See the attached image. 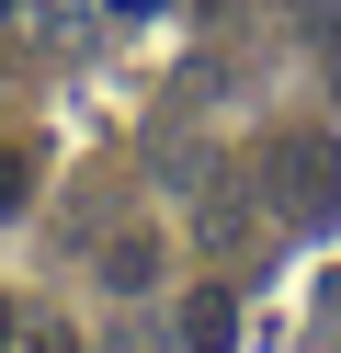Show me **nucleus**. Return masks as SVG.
<instances>
[{
  "instance_id": "obj_1",
  "label": "nucleus",
  "mask_w": 341,
  "mask_h": 353,
  "mask_svg": "<svg viewBox=\"0 0 341 353\" xmlns=\"http://www.w3.org/2000/svg\"><path fill=\"white\" fill-rule=\"evenodd\" d=\"M262 194L285 228H330L341 216V137H262Z\"/></svg>"
},
{
  "instance_id": "obj_2",
  "label": "nucleus",
  "mask_w": 341,
  "mask_h": 353,
  "mask_svg": "<svg viewBox=\"0 0 341 353\" xmlns=\"http://www.w3.org/2000/svg\"><path fill=\"white\" fill-rule=\"evenodd\" d=\"M182 342H194V353H239V307H227V285H205V296L182 307Z\"/></svg>"
},
{
  "instance_id": "obj_3",
  "label": "nucleus",
  "mask_w": 341,
  "mask_h": 353,
  "mask_svg": "<svg viewBox=\"0 0 341 353\" xmlns=\"http://www.w3.org/2000/svg\"><path fill=\"white\" fill-rule=\"evenodd\" d=\"M23 194H34V148H0V216H23Z\"/></svg>"
},
{
  "instance_id": "obj_4",
  "label": "nucleus",
  "mask_w": 341,
  "mask_h": 353,
  "mask_svg": "<svg viewBox=\"0 0 341 353\" xmlns=\"http://www.w3.org/2000/svg\"><path fill=\"white\" fill-rule=\"evenodd\" d=\"M23 330H34V319H23V307H0V353H23Z\"/></svg>"
},
{
  "instance_id": "obj_5",
  "label": "nucleus",
  "mask_w": 341,
  "mask_h": 353,
  "mask_svg": "<svg viewBox=\"0 0 341 353\" xmlns=\"http://www.w3.org/2000/svg\"><path fill=\"white\" fill-rule=\"evenodd\" d=\"M318 330H330V353H341V285H330V307H318Z\"/></svg>"
},
{
  "instance_id": "obj_6",
  "label": "nucleus",
  "mask_w": 341,
  "mask_h": 353,
  "mask_svg": "<svg viewBox=\"0 0 341 353\" xmlns=\"http://www.w3.org/2000/svg\"><path fill=\"white\" fill-rule=\"evenodd\" d=\"M23 353H68V342H34V330H23Z\"/></svg>"
},
{
  "instance_id": "obj_7",
  "label": "nucleus",
  "mask_w": 341,
  "mask_h": 353,
  "mask_svg": "<svg viewBox=\"0 0 341 353\" xmlns=\"http://www.w3.org/2000/svg\"><path fill=\"white\" fill-rule=\"evenodd\" d=\"M330 80H341V57H330Z\"/></svg>"
}]
</instances>
